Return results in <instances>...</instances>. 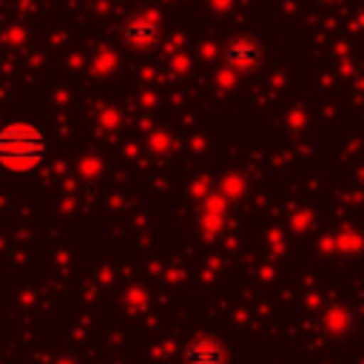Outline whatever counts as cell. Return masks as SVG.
<instances>
[{
    "label": "cell",
    "mask_w": 364,
    "mask_h": 364,
    "mask_svg": "<svg viewBox=\"0 0 364 364\" xmlns=\"http://www.w3.org/2000/svg\"><path fill=\"white\" fill-rule=\"evenodd\" d=\"M185 358L188 364H225V353L213 338H196L193 344H188Z\"/></svg>",
    "instance_id": "7a4b0ae2"
},
{
    "label": "cell",
    "mask_w": 364,
    "mask_h": 364,
    "mask_svg": "<svg viewBox=\"0 0 364 364\" xmlns=\"http://www.w3.org/2000/svg\"><path fill=\"white\" fill-rule=\"evenodd\" d=\"M48 142L40 128L28 122H11L0 128V171L26 173L46 159Z\"/></svg>",
    "instance_id": "6da1fadb"
}]
</instances>
